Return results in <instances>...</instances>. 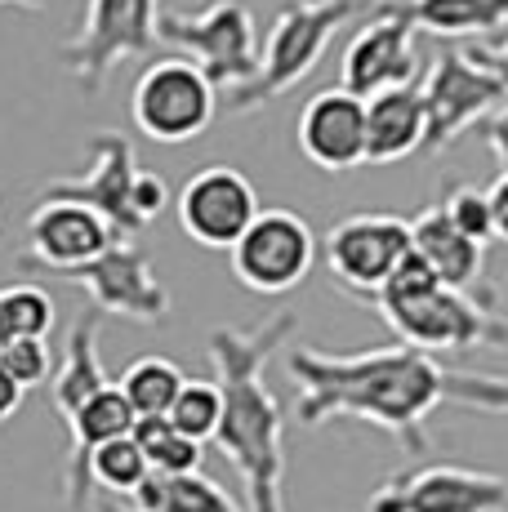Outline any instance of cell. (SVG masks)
Segmentation results:
<instances>
[{
	"label": "cell",
	"mask_w": 508,
	"mask_h": 512,
	"mask_svg": "<svg viewBox=\"0 0 508 512\" xmlns=\"http://www.w3.org/2000/svg\"><path fill=\"white\" fill-rule=\"evenodd\" d=\"M410 250H415V241H410L406 219L379 210L348 214L326 232V272L335 277L339 290L370 303L410 259Z\"/></svg>",
	"instance_id": "10"
},
{
	"label": "cell",
	"mask_w": 508,
	"mask_h": 512,
	"mask_svg": "<svg viewBox=\"0 0 508 512\" xmlns=\"http://www.w3.org/2000/svg\"><path fill=\"white\" fill-rule=\"evenodd\" d=\"M419 72L415 27H410L402 0H375L370 18L353 32L339 63V90L357 98H379L393 90H410Z\"/></svg>",
	"instance_id": "11"
},
{
	"label": "cell",
	"mask_w": 508,
	"mask_h": 512,
	"mask_svg": "<svg viewBox=\"0 0 508 512\" xmlns=\"http://www.w3.org/2000/svg\"><path fill=\"white\" fill-rule=\"evenodd\" d=\"M0 366L14 374L23 388H36V383L54 379V352L45 339H14L5 352H0Z\"/></svg>",
	"instance_id": "30"
},
{
	"label": "cell",
	"mask_w": 508,
	"mask_h": 512,
	"mask_svg": "<svg viewBox=\"0 0 508 512\" xmlns=\"http://www.w3.org/2000/svg\"><path fill=\"white\" fill-rule=\"evenodd\" d=\"M90 165L85 174H72V179H54L41 187V201H76V205H90L94 214H103L107 228H112L121 241H134L148 219H143V174L139 170V152L134 143L125 139L121 130H99L90 143Z\"/></svg>",
	"instance_id": "7"
},
{
	"label": "cell",
	"mask_w": 508,
	"mask_h": 512,
	"mask_svg": "<svg viewBox=\"0 0 508 512\" xmlns=\"http://www.w3.org/2000/svg\"><path fill=\"white\" fill-rule=\"evenodd\" d=\"M50 0H0V9H45Z\"/></svg>",
	"instance_id": "35"
},
{
	"label": "cell",
	"mask_w": 508,
	"mask_h": 512,
	"mask_svg": "<svg viewBox=\"0 0 508 512\" xmlns=\"http://www.w3.org/2000/svg\"><path fill=\"white\" fill-rule=\"evenodd\" d=\"M99 330H103V312H94V308L67 330L63 361H58V370L50 379V406L63 423L90 397H99L103 388H112V379H107V370L99 361Z\"/></svg>",
	"instance_id": "20"
},
{
	"label": "cell",
	"mask_w": 508,
	"mask_h": 512,
	"mask_svg": "<svg viewBox=\"0 0 508 512\" xmlns=\"http://www.w3.org/2000/svg\"><path fill=\"white\" fill-rule=\"evenodd\" d=\"M295 334V312H277L254 330L214 326L205 352L214 383L223 388L219 450L241 472L246 512H286V441H281V401L268 388V361Z\"/></svg>",
	"instance_id": "2"
},
{
	"label": "cell",
	"mask_w": 508,
	"mask_h": 512,
	"mask_svg": "<svg viewBox=\"0 0 508 512\" xmlns=\"http://www.w3.org/2000/svg\"><path fill=\"white\" fill-rule=\"evenodd\" d=\"M482 139H486V147H491L500 174H508V103L495 116H486V134H482Z\"/></svg>",
	"instance_id": "31"
},
{
	"label": "cell",
	"mask_w": 508,
	"mask_h": 512,
	"mask_svg": "<svg viewBox=\"0 0 508 512\" xmlns=\"http://www.w3.org/2000/svg\"><path fill=\"white\" fill-rule=\"evenodd\" d=\"M23 397H27V388L14 379L5 366H0V423L5 419H14L18 415V406H23Z\"/></svg>",
	"instance_id": "34"
},
{
	"label": "cell",
	"mask_w": 508,
	"mask_h": 512,
	"mask_svg": "<svg viewBox=\"0 0 508 512\" xmlns=\"http://www.w3.org/2000/svg\"><path fill=\"white\" fill-rule=\"evenodd\" d=\"M468 54H473L482 67H491V72L504 81V90H508V41H500V45H468Z\"/></svg>",
	"instance_id": "33"
},
{
	"label": "cell",
	"mask_w": 508,
	"mask_h": 512,
	"mask_svg": "<svg viewBox=\"0 0 508 512\" xmlns=\"http://www.w3.org/2000/svg\"><path fill=\"white\" fill-rule=\"evenodd\" d=\"M134 406L125 401V392L116 388H103L99 397H90L72 419H67V432H72V455L63 464V499L72 508H85L94 499V477H90V459L94 450L107 446L116 437H134Z\"/></svg>",
	"instance_id": "18"
},
{
	"label": "cell",
	"mask_w": 508,
	"mask_h": 512,
	"mask_svg": "<svg viewBox=\"0 0 508 512\" xmlns=\"http://www.w3.org/2000/svg\"><path fill=\"white\" fill-rule=\"evenodd\" d=\"M134 441H139L152 477H188V472H201L205 446L192 437H183L170 419H139L134 423Z\"/></svg>",
	"instance_id": "25"
},
{
	"label": "cell",
	"mask_w": 508,
	"mask_h": 512,
	"mask_svg": "<svg viewBox=\"0 0 508 512\" xmlns=\"http://www.w3.org/2000/svg\"><path fill=\"white\" fill-rule=\"evenodd\" d=\"M116 241L121 236L107 228V219L94 214L90 205L36 201L32 219H27V250L18 254V268L23 272L45 268V272H58V277H76L94 259H103Z\"/></svg>",
	"instance_id": "14"
},
{
	"label": "cell",
	"mask_w": 508,
	"mask_h": 512,
	"mask_svg": "<svg viewBox=\"0 0 508 512\" xmlns=\"http://www.w3.org/2000/svg\"><path fill=\"white\" fill-rule=\"evenodd\" d=\"M161 45V0H85L76 36L58 49L85 98L103 94L107 76L130 58H148Z\"/></svg>",
	"instance_id": "5"
},
{
	"label": "cell",
	"mask_w": 508,
	"mask_h": 512,
	"mask_svg": "<svg viewBox=\"0 0 508 512\" xmlns=\"http://www.w3.org/2000/svg\"><path fill=\"white\" fill-rule=\"evenodd\" d=\"M0 312H5L14 339H45L54 330V299L32 281H18L0 290Z\"/></svg>",
	"instance_id": "28"
},
{
	"label": "cell",
	"mask_w": 508,
	"mask_h": 512,
	"mask_svg": "<svg viewBox=\"0 0 508 512\" xmlns=\"http://www.w3.org/2000/svg\"><path fill=\"white\" fill-rule=\"evenodd\" d=\"M90 294V308L103 317H125L134 326H161L170 317V290L156 281L152 259L139 241H116L103 259L67 277Z\"/></svg>",
	"instance_id": "15"
},
{
	"label": "cell",
	"mask_w": 508,
	"mask_h": 512,
	"mask_svg": "<svg viewBox=\"0 0 508 512\" xmlns=\"http://www.w3.org/2000/svg\"><path fill=\"white\" fill-rule=\"evenodd\" d=\"M183 383H188V374L174 366L170 357H139L125 366L116 388L125 392V401L134 406L139 419H165L174 410V401H179Z\"/></svg>",
	"instance_id": "24"
},
{
	"label": "cell",
	"mask_w": 508,
	"mask_h": 512,
	"mask_svg": "<svg viewBox=\"0 0 508 512\" xmlns=\"http://www.w3.org/2000/svg\"><path fill=\"white\" fill-rule=\"evenodd\" d=\"M214 112H219V90L183 54L148 63L130 94L134 130L148 134L152 143H192L210 130Z\"/></svg>",
	"instance_id": "8"
},
{
	"label": "cell",
	"mask_w": 508,
	"mask_h": 512,
	"mask_svg": "<svg viewBox=\"0 0 508 512\" xmlns=\"http://www.w3.org/2000/svg\"><path fill=\"white\" fill-rule=\"evenodd\" d=\"M437 205H442V210H446V219H451L455 228L468 236V241H477V245H482V250L495 241L491 196H486L482 187H473V183H459V187H451V192H446Z\"/></svg>",
	"instance_id": "29"
},
{
	"label": "cell",
	"mask_w": 508,
	"mask_h": 512,
	"mask_svg": "<svg viewBox=\"0 0 508 512\" xmlns=\"http://www.w3.org/2000/svg\"><path fill=\"white\" fill-rule=\"evenodd\" d=\"M366 0H290L277 18H272L268 36L259 45V72L250 76L241 90L223 98V112L232 116H254L268 103L286 98L290 90L308 81L317 72V63L326 58L330 41L339 36V27L353 23Z\"/></svg>",
	"instance_id": "4"
},
{
	"label": "cell",
	"mask_w": 508,
	"mask_h": 512,
	"mask_svg": "<svg viewBox=\"0 0 508 512\" xmlns=\"http://www.w3.org/2000/svg\"><path fill=\"white\" fill-rule=\"evenodd\" d=\"M286 374L295 383V419L304 428L370 423L388 432L406 455H428V415L442 406L508 415L504 374L442 366L406 343L361 352H321L299 343L286 352Z\"/></svg>",
	"instance_id": "1"
},
{
	"label": "cell",
	"mask_w": 508,
	"mask_h": 512,
	"mask_svg": "<svg viewBox=\"0 0 508 512\" xmlns=\"http://www.w3.org/2000/svg\"><path fill=\"white\" fill-rule=\"evenodd\" d=\"M508 481L464 464H424L388 477L366 512H504Z\"/></svg>",
	"instance_id": "13"
},
{
	"label": "cell",
	"mask_w": 508,
	"mask_h": 512,
	"mask_svg": "<svg viewBox=\"0 0 508 512\" xmlns=\"http://www.w3.org/2000/svg\"><path fill=\"white\" fill-rule=\"evenodd\" d=\"M161 41L205 72L219 94H232L259 72V27L241 0H214L205 9H161Z\"/></svg>",
	"instance_id": "6"
},
{
	"label": "cell",
	"mask_w": 508,
	"mask_h": 512,
	"mask_svg": "<svg viewBox=\"0 0 508 512\" xmlns=\"http://www.w3.org/2000/svg\"><path fill=\"white\" fill-rule=\"evenodd\" d=\"M370 308L384 317V326L397 334V343L428 352V357L468 348H504L508 343V321L500 312L442 285L415 250L393 272V281L370 299Z\"/></svg>",
	"instance_id": "3"
},
{
	"label": "cell",
	"mask_w": 508,
	"mask_h": 512,
	"mask_svg": "<svg viewBox=\"0 0 508 512\" xmlns=\"http://www.w3.org/2000/svg\"><path fill=\"white\" fill-rule=\"evenodd\" d=\"M504 98L508 90L491 67H482L468 49H442L428 63V76L419 85V103L428 116L424 152H446L468 125L500 112Z\"/></svg>",
	"instance_id": "9"
},
{
	"label": "cell",
	"mask_w": 508,
	"mask_h": 512,
	"mask_svg": "<svg viewBox=\"0 0 508 512\" xmlns=\"http://www.w3.org/2000/svg\"><path fill=\"white\" fill-rule=\"evenodd\" d=\"M486 196H491V219H495V241H508V174H500L491 187H486Z\"/></svg>",
	"instance_id": "32"
},
{
	"label": "cell",
	"mask_w": 508,
	"mask_h": 512,
	"mask_svg": "<svg viewBox=\"0 0 508 512\" xmlns=\"http://www.w3.org/2000/svg\"><path fill=\"white\" fill-rule=\"evenodd\" d=\"M90 477H94V490H103V495L134 499L143 486H148L152 468H148V459H143L139 441H134V437H116V441H107V446L94 450Z\"/></svg>",
	"instance_id": "26"
},
{
	"label": "cell",
	"mask_w": 508,
	"mask_h": 512,
	"mask_svg": "<svg viewBox=\"0 0 508 512\" xmlns=\"http://www.w3.org/2000/svg\"><path fill=\"white\" fill-rule=\"evenodd\" d=\"M415 32L468 41V36H495L508 27V0H402Z\"/></svg>",
	"instance_id": "22"
},
{
	"label": "cell",
	"mask_w": 508,
	"mask_h": 512,
	"mask_svg": "<svg viewBox=\"0 0 508 512\" xmlns=\"http://www.w3.org/2000/svg\"><path fill=\"white\" fill-rule=\"evenodd\" d=\"M134 512H246L228 490L205 472L188 477H148V486L130 499Z\"/></svg>",
	"instance_id": "23"
},
{
	"label": "cell",
	"mask_w": 508,
	"mask_h": 512,
	"mask_svg": "<svg viewBox=\"0 0 508 512\" xmlns=\"http://www.w3.org/2000/svg\"><path fill=\"white\" fill-rule=\"evenodd\" d=\"M99 512H134V508H130V504H112V499H103Z\"/></svg>",
	"instance_id": "36"
},
{
	"label": "cell",
	"mask_w": 508,
	"mask_h": 512,
	"mask_svg": "<svg viewBox=\"0 0 508 512\" xmlns=\"http://www.w3.org/2000/svg\"><path fill=\"white\" fill-rule=\"evenodd\" d=\"M295 139L308 165L326 174H348L366 165V98L348 90H321L299 107Z\"/></svg>",
	"instance_id": "17"
},
{
	"label": "cell",
	"mask_w": 508,
	"mask_h": 512,
	"mask_svg": "<svg viewBox=\"0 0 508 512\" xmlns=\"http://www.w3.org/2000/svg\"><path fill=\"white\" fill-rule=\"evenodd\" d=\"M174 423V428L183 432V437L192 441H214L219 437V423H223V388L210 379H188L179 392V401H174V410L165 415Z\"/></svg>",
	"instance_id": "27"
},
{
	"label": "cell",
	"mask_w": 508,
	"mask_h": 512,
	"mask_svg": "<svg viewBox=\"0 0 508 512\" xmlns=\"http://www.w3.org/2000/svg\"><path fill=\"white\" fill-rule=\"evenodd\" d=\"M179 228L205 250H228L250 232L259 219V192L241 170L232 165H205L179 192Z\"/></svg>",
	"instance_id": "16"
},
{
	"label": "cell",
	"mask_w": 508,
	"mask_h": 512,
	"mask_svg": "<svg viewBox=\"0 0 508 512\" xmlns=\"http://www.w3.org/2000/svg\"><path fill=\"white\" fill-rule=\"evenodd\" d=\"M428 116L415 90H393L366 103V165H393L424 152Z\"/></svg>",
	"instance_id": "21"
},
{
	"label": "cell",
	"mask_w": 508,
	"mask_h": 512,
	"mask_svg": "<svg viewBox=\"0 0 508 512\" xmlns=\"http://www.w3.org/2000/svg\"><path fill=\"white\" fill-rule=\"evenodd\" d=\"M410 241H415V254L437 272L442 285H451V290L477 299L482 308H495V290L482 285L486 250L477 241H468V236L446 219L442 205H428V210L410 223Z\"/></svg>",
	"instance_id": "19"
},
{
	"label": "cell",
	"mask_w": 508,
	"mask_h": 512,
	"mask_svg": "<svg viewBox=\"0 0 508 512\" xmlns=\"http://www.w3.org/2000/svg\"><path fill=\"white\" fill-rule=\"evenodd\" d=\"M504 512H508V508H504Z\"/></svg>",
	"instance_id": "38"
},
{
	"label": "cell",
	"mask_w": 508,
	"mask_h": 512,
	"mask_svg": "<svg viewBox=\"0 0 508 512\" xmlns=\"http://www.w3.org/2000/svg\"><path fill=\"white\" fill-rule=\"evenodd\" d=\"M317 263V236L295 210H259L250 232L232 245V277L254 294H290Z\"/></svg>",
	"instance_id": "12"
},
{
	"label": "cell",
	"mask_w": 508,
	"mask_h": 512,
	"mask_svg": "<svg viewBox=\"0 0 508 512\" xmlns=\"http://www.w3.org/2000/svg\"><path fill=\"white\" fill-rule=\"evenodd\" d=\"M0 219H5V210H0Z\"/></svg>",
	"instance_id": "37"
}]
</instances>
